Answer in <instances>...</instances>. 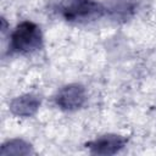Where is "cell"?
<instances>
[{
	"mask_svg": "<svg viewBox=\"0 0 156 156\" xmlns=\"http://www.w3.org/2000/svg\"><path fill=\"white\" fill-rule=\"evenodd\" d=\"M127 144V138L117 134H105L89 143L87 147L91 154L96 155H113L118 152Z\"/></svg>",
	"mask_w": 156,
	"mask_h": 156,
	"instance_id": "cell-4",
	"label": "cell"
},
{
	"mask_svg": "<svg viewBox=\"0 0 156 156\" xmlns=\"http://www.w3.org/2000/svg\"><path fill=\"white\" fill-rule=\"evenodd\" d=\"M40 106L39 96L34 94H24L18 98H15L10 104V110L13 115L20 117H30L33 116Z\"/></svg>",
	"mask_w": 156,
	"mask_h": 156,
	"instance_id": "cell-5",
	"label": "cell"
},
{
	"mask_svg": "<svg viewBox=\"0 0 156 156\" xmlns=\"http://www.w3.org/2000/svg\"><path fill=\"white\" fill-rule=\"evenodd\" d=\"M58 15L68 22H88L105 13L104 5L95 0H58L56 4Z\"/></svg>",
	"mask_w": 156,
	"mask_h": 156,
	"instance_id": "cell-1",
	"label": "cell"
},
{
	"mask_svg": "<svg viewBox=\"0 0 156 156\" xmlns=\"http://www.w3.org/2000/svg\"><path fill=\"white\" fill-rule=\"evenodd\" d=\"M43 45V35L40 28L30 22L24 21L20 23L11 34L10 49L18 54H30Z\"/></svg>",
	"mask_w": 156,
	"mask_h": 156,
	"instance_id": "cell-2",
	"label": "cell"
},
{
	"mask_svg": "<svg viewBox=\"0 0 156 156\" xmlns=\"http://www.w3.org/2000/svg\"><path fill=\"white\" fill-rule=\"evenodd\" d=\"M56 105L65 111H76L80 108L87 101L85 88L80 84L65 85L55 98Z\"/></svg>",
	"mask_w": 156,
	"mask_h": 156,
	"instance_id": "cell-3",
	"label": "cell"
},
{
	"mask_svg": "<svg viewBox=\"0 0 156 156\" xmlns=\"http://www.w3.org/2000/svg\"><path fill=\"white\" fill-rule=\"evenodd\" d=\"M30 152V145L21 139L10 140L1 147V155H28Z\"/></svg>",
	"mask_w": 156,
	"mask_h": 156,
	"instance_id": "cell-7",
	"label": "cell"
},
{
	"mask_svg": "<svg viewBox=\"0 0 156 156\" xmlns=\"http://www.w3.org/2000/svg\"><path fill=\"white\" fill-rule=\"evenodd\" d=\"M136 4L134 0H107L104 5L105 12H107L115 20H127L135 11Z\"/></svg>",
	"mask_w": 156,
	"mask_h": 156,
	"instance_id": "cell-6",
	"label": "cell"
}]
</instances>
